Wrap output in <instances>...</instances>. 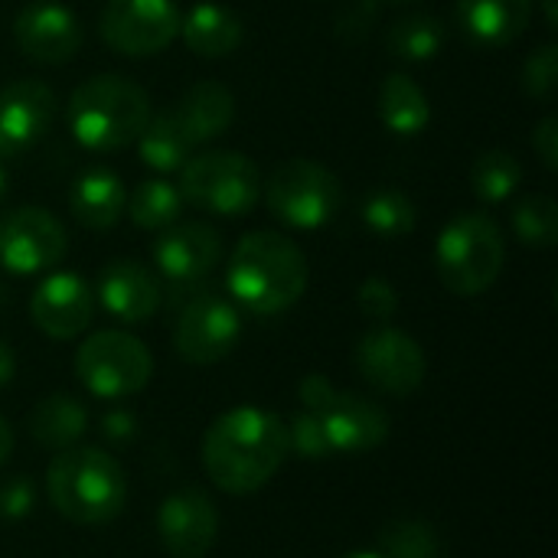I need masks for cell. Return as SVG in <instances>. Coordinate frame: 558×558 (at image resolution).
Listing matches in <instances>:
<instances>
[{
	"instance_id": "8",
	"label": "cell",
	"mask_w": 558,
	"mask_h": 558,
	"mask_svg": "<svg viewBox=\"0 0 558 558\" xmlns=\"http://www.w3.org/2000/svg\"><path fill=\"white\" fill-rule=\"evenodd\" d=\"M82 386L98 399H128L150 383V350L124 330H98L75 353Z\"/></svg>"
},
{
	"instance_id": "39",
	"label": "cell",
	"mask_w": 558,
	"mask_h": 558,
	"mask_svg": "<svg viewBox=\"0 0 558 558\" xmlns=\"http://www.w3.org/2000/svg\"><path fill=\"white\" fill-rule=\"evenodd\" d=\"M13 373H16V356H13V350L0 340V389L13 383Z\"/></svg>"
},
{
	"instance_id": "3",
	"label": "cell",
	"mask_w": 558,
	"mask_h": 558,
	"mask_svg": "<svg viewBox=\"0 0 558 558\" xmlns=\"http://www.w3.org/2000/svg\"><path fill=\"white\" fill-rule=\"evenodd\" d=\"M46 494L56 513L78 526L111 523L128 500L121 464L101 448L59 451L46 471Z\"/></svg>"
},
{
	"instance_id": "15",
	"label": "cell",
	"mask_w": 558,
	"mask_h": 558,
	"mask_svg": "<svg viewBox=\"0 0 558 558\" xmlns=\"http://www.w3.org/2000/svg\"><path fill=\"white\" fill-rule=\"evenodd\" d=\"M59 101L49 85L20 78L0 88V157H16L56 121Z\"/></svg>"
},
{
	"instance_id": "44",
	"label": "cell",
	"mask_w": 558,
	"mask_h": 558,
	"mask_svg": "<svg viewBox=\"0 0 558 558\" xmlns=\"http://www.w3.org/2000/svg\"><path fill=\"white\" fill-rule=\"evenodd\" d=\"M396 3H412V0H396Z\"/></svg>"
},
{
	"instance_id": "28",
	"label": "cell",
	"mask_w": 558,
	"mask_h": 558,
	"mask_svg": "<svg viewBox=\"0 0 558 558\" xmlns=\"http://www.w3.org/2000/svg\"><path fill=\"white\" fill-rule=\"evenodd\" d=\"M386 43H389V52L405 59V62H428L445 46V26H441L438 16L415 13V16H405V20L392 23Z\"/></svg>"
},
{
	"instance_id": "27",
	"label": "cell",
	"mask_w": 558,
	"mask_h": 558,
	"mask_svg": "<svg viewBox=\"0 0 558 558\" xmlns=\"http://www.w3.org/2000/svg\"><path fill=\"white\" fill-rule=\"evenodd\" d=\"M180 206H183L180 190L167 180H157V177L137 183L134 193L124 199L131 222L147 229V232H160V229L173 226V219L180 216Z\"/></svg>"
},
{
	"instance_id": "2",
	"label": "cell",
	"mask_w": 558,
	"mask_h": 558,
	"mask_svg": "<svg viewBox=\"0 0 558 558\" xmlns=\"http://www.w3.org/2000/svg\"><path fill=\"white\" fill-rule=\"evenodd\" d=\"M229 291L235 304L258 317L294 307L307 288V258L288 235L248 232L229 258Z\"/></svg>"
},
{
	"instance_id": "30",
	"label": "cell",
	"mask_w": 558,
	"mask_h": 558,
	"mask_svg": "<svg viewBox=\"0 0 558 558\" xmlns=\"http://www.w3.org/2000/svg\"><path fill=\"white\" fill-rule=\"evenodd\" d=\"M523 180V167L510 150H487L474 160L471 183L484 203H504Z\"/></svg>"
},
{
	"instance_id": "38",
	"label": "cell",
	"mask_w": 558,
	"mask_h": 558,
	"mask_svg": "<svg viewBox=\"0 0 558 558\" xmlns=\"http://www.w3.org/2000/svg\"><path fill=\"white\" fill-rule=\"evenodd\" d=\"M298 396H301V402H304V412H314V415H317V412L337 396V389L330 386L327 376H307V379L301 383Z\"/></svg>"
},
{
	"instance_id": "31",
	"label": "cell",
	"mask_w": 558,
	"mask_h": 558,
	"mask_svg": "<svg viewBox=\"0 0 558 558\" xmlns=\"http://www.w3.org/2000/svg\"><path fill=\"white\" fill-rule=\"evenodd\" d=\"M513 232L523 245L553 248L558 242V206L549 196H526L513 206Z\"/></svg>"
},
{
	"instance_id": "35",
	"label": "cell",
	"mask_w": 558,
	"mask_h": 558,
	"mask_svg": "<svg viewBox=\"0 0 558 558\" xmlns=\"http://www.w3.org/2000/svg\"><path fill=\"white\" fill-rule=\"evenodd\" d=\"M356 304H360L363 317H369L376 324H386L399 311V294H396L392 281H386V278H366L363 288H360V294H356Z\"/></svg>"
},
{
	"instance_id": "42",
	"label": "cell",
	"mask_w": 558,
	"mask_h": 558,
	"mask_svg": "<svg viewBox=\"0 0 558 558\" xmlns=\"http://www.w3.org/2000/svg\"><path fill=\"white\" fill-rule=\"evenodd\" d=\"M340 558H383L379 553H350V556H340Z\"/></svg>"
},
{
	"instance_id": "33",
	"label": "cell",
	"mask_w": 558,
	"mask_h": 558,
	"mask_svg": "<svg viewBox=\"0 0 558 558\" xmlns=\"http://www.w3.org/2000/svg\"><path fill=\"white\" fill-rule=\"evenodd\" d=\"M288 441H291V451H298L301 458L307 461H320L324 454H333L327 435H324V425L317 415L311 412H301L291 425H288Z\"/></svg>"
},
{
	"instance_id": "10",
	"label": "cell",
	"mask_w": 558,
	"mask_h": 558,
	"mask_svg": "<svg viewBox=\"0 0 558 558\" xmlns=\"http://www.w3.org/2000/svg\"><path fill=\"white\" fill-rule=\"evenodd\" d=\"M65 229L43 206H20L0 216V268L13 275H36L62 262Z\"/></svg>"
},
{
	"instance_id": "12",
	"label": "cell",
	"mask_w": 558,
	"mask_h": 558,
	"mask_svg": "<svg viewBox=\"0 0 558 558\" xmlns=\"http://www.w3.org/2000/svg\"><path fill=\"white\" fill-rule=\"evenodd\" d=\"M242 333L239 307L219 294H203L190 301L177 320L173 343L177 353L193 366H213L232 353Z\"/></svg>"
},
{
	"instance_id": "34",
	"label": "cell",
	"mask_w": 558,
	"mask_h": 558,
	"mask_svg": "<svg viewBox=\"0 0 558 558\" xmlns=\"http://www.w3.org/2000/svg\"><path fill=\"white\" fill-rule=\"evenodd\" d=\"M558 85V49L539 46L523 65V88L536 98H549Z\"/></svg>"
},
{
	"instance_id": "20",
	"label": "cell",
	"mask_w": 558,
	"mask_h": 558,
	"mask_svg": "<svg viewBox=\"0 0 558 558\" xmlns=\"http://www.w3.org/2000/svg\"><path fill=\"white\" fill-rule=\"evenodd\" d=\"M533 0H458L461 33L484 49L510 46L530 26Z\"/></svg>"
},
{
	"instance_id": "26",
	"label": "cell",
	"mask_w": 558,
	"mask_h": 558,
	"mask_svg": "<svg viewBox=\"0 0 558 558\" xmlns=\"http://www.w3.org/2000/svg\"><path fill=\"white\" fill-rule=\"evenodd\" d=\"M134 144H137V150H141V160H144L150 170H157V173H173V170H180V167L190 160V150H193V144H190V137L183 134V128H180L173 108L154 114V118L144 124V131H141V137H137Z\"/></svg>"
},
{
	"instance_id": "41",
	"label": "cell",
	"mask_w": 558,
	"mask_h": 558,
	"mask_svg": "<svg viewBox=\"0 0 558 558\" xmlns=\"http://www.w3.org/2000/svg\"><path fill=\"white\" fill-rule=\"evenodd\" d=\"M543 10H546V23L556 26V0H543Z\"/></svg>"
},
{
	"instance_id": "32",
	"label": "cell",
	"mask_w": 558,
	"mask_h": 558,
	"mask_svg": "<svg viewBox=\"0 0 558 558\" xmlns=\"http://www.w3.org/2000/svg\"><path fill=\"white\" fill-rule=\"evenodd\" d=\"M383 558H441V546L432 526L418 520H392L379 533Z\"/></svg>"
},
{
	"instance_id": "22",
	"label": "cell",
	"mask_w": 558,
	"mask_h": 558,
	"mask_svg": "<svg viewBox=\"0 0 558 558\" xmlns=\"http://www.w3.org/2000/svg\"><path fill=\"white\" fill-rule=\"evenodd\" d=\"M180 36L196 56L222 59L239 49L245 29H242V20L229 7L196 3L186 16H180Z\"/></svg>"
},
{
	"instance_id": "23",
	"label": "cell",
	"mask_w": 558,
	"mask_h": 558,
	"mask_svg": "<svg viewBox=\"0 0 558 558\" xmlns=\"http://www.w3.org/2000/svg\"><path fill=\"white\" fill-rule=\"evenodd\" d=\"M124 186L111 170H88L69 190L72 216L88 229H111L124 213Z\"/></svg>"
},
{
	"instance_id": "5",
	"label": "cell",
	"mask_w": 558,
	"mask_h": 558,
	"mask_svg": "<svg viewBox=\"0 0 558 558\" xmlns=\"http://www.w3.org/2000/svg\"><path fill=\"white\" fill-rule=\"evenodd\" d=\"M507 245L500 226L484 213H464L451 219L435 248L438 275L458 298H477L494 288L504 271Z\"/></svg>"
},
{
	"instance_id": "1",
	"label": "cell",
	"mask_w": 558,
	"mask_h": 558,
	"mask_svg": "<svg viewBox=\"0 0 558 558\" xmlns=\"http://www.w3.org/2000/svg\"><path fill=\"white\" fill-rule=\"evenodd\" d=\"M288 425L255 405L219 415L203 438V468L209 481L226 494L262 490L288 461Z\"/></svg>"
},
{
	"instance_id": "4",
	"label": "cell",
	"mask_w": 558,
	"mask_h": 558,
	"mask_svg": "<svg viewBox=\"0 0 558 558\" xmlns=\"http://www.w3.org/2000/svg\"><path fill=\"white\" fill-rule=\"evenodd\" d=\"M147 121L150 98L124 75H95L69 95V128L88 150H121L141 137Z\"/></svg>"
},
{
	"instance_id": "17",
	"label": "cell",
	"mask_w": 558,
	"mask_h": 558,
	"mask_svg": "<svg viewBox=\"0 0 558 558\" xmlns=\"http://www.w3.org/2000/svg\"><path fill=\"white\" fill-rule=\"evenodd\" d=\"M222 258V239L206 222H180L167 226L163 235L154 242L157 271L173 284H196L203 281Z\"/></svg>"
},
{
	"instance_id": "40",
	"label": "cell",
	"mask_w": 558,
	"mask_h": 558,
	"mask_svg": "<svg viewBox=\"0 0 558 558\" xmlns=\"http://www.w3.org/2000/svg\"><path fill=\"white\" fill-rule=\"evenodd\" d=\"M10 451H13V428H10V422L0 415V464H7Z\"/></svg>"
},
{
	"instance_id": "29",
	"label": "cell",
	"mask_w": 558,
	"mask_h": 558,
	"mask_svg": "<svg viewBox=\"0 0 558 558\" xmlns=\"http://www.w3.org/2000/svg\"><path fill=\"white\" fill-rule=\"evenodd\" d=\"M415 219H418L415 203L402 190H376L363 203V222H366V229L376 232V235H383V239L409 235L415 229Z\"/></svg>"
},
{
	"instance_id": "9",
	"label": "cell",
	"mask_w": 558,
	"mask_h": 558,
	"mask_svg": "<svg viewBox=\"0 0 558 558\" xmlns=\"http://www.w3.org/2000/svg\"><path fill=\"white\" fill-rule=\"evenodd\" d=\"M101 39L131 59L163 52L180 33V10L173 0H108L101 10Z\"/></svg>"
},
{
	"instance_id": "25",
	"label": "cell",
	"mask_w": 558,
	"mask_h": 558,
	"mask_svg": "<svg viewBox=\"0 0 558 558\" xmlns=\"http://www.w3.org/2000/svg\"><path fill=\"white\" fill-rule=\"evenodd\" d=\"M88 428V412L78 399L72 396H49L36 405V412L29 415V435L49 448V451H69L78 445V438Z\"/></svg>"
},
{
	"instance_id": "18",
	"label": "cell",
	"mask_w": 558,
	"mask_h": 558,
	"mask_svg": "<svg viewBox=\"0 0 558 558\" xmlns=\"http://www.w3.org/2000/svg\"><path fill=\"white\" fill-rule=\"evenodd\" d=\"M317 418L324 425L330 448L340 454H363V451L379 448L389 438V415L366 396L337 392L317 412Z\"/></svg>"
},
{
	"instance_id": "7",
	"label": "cell",
	"mask_w": 558,
	"mask_h": 558,
	"mask_svg": "<svg viewBox=\"0 0 558 558\" xmlns=\"http://www.w3.org/2000/svg\"><path fill=\"white\" fill-rule=\"evenodd\" d=\"M262 186L271 216L291 229H320L337 216L343 203L340 177L307 157L284 160Z\"/></svg>"
},
{
	"instance_id": "37",
	"label": "cell",
	"mask_w": 558,
	"mask_h": 558,
	"mask_svg": "<svg viewBox=\"0 0 558 558\" xmlns=\"http://www.w3.org/2000/svg\"><path fill=\"white\" fill-rule=\"evenodd\" d=\"M533 150L539 154V160L556 170L558 167V121L556 118H543L533 131Z\"/></svg>"
},
{
	"instance_id": "24",
	"label": "cell",
	"mask_w": 558,
	"mask_h": 558,
	"mask_svg": "<svg viewBox=\"0 0 558 558\" xmlns=\"http://www.w3.org/2000/svg\"><path fill=\"white\" fill-rule=\"evenodd\" d=\"M379 118L399 137H415L432 121V105L422 85L402 72H392L379 85Z\"/></svg>"
},
{
	"instance_id": "19",
	"label": "cell",
	"mask_w": 558,
	"mask_h": 558,
	"mask_svg": "<svg viewBox=\"0 0 558 558\" xmlns=\"http://www.w3.org/2000/svg\"><path fill=\"white\" fill-rule=\"evenodd\" d=\"M101 307L121 324H144L160 307V281L137 262L118 258L98 278Z\"/></svg>"
},
{
	"instance_id": "11",
	"label": "cell",
	"mask_w": 558,
	"mask_h": 558,
	"mask_svg": "<svg viewBox=\"0 0 558 558\" xmlns=\"http://www.w3.org/2000/svg\"><path fill=\"white\" fill-rule=\"evenodd\" d=\"M356 369L369 386L386 396H412L428 373L425 350L405 330L379 327L369 330L356 347Z\"/></svg>"
},
{
	"instance_id": "13",
	"label": "cell",
	"mask_w": 558,
	"mask_h": 558,
	"mask_svg": "<svg viewBox=\"0 0 558 558\" xmlns=\"http://www.w3.org/2000/svg\"><path fill=\"white\" fill-rule=\"evenodd\" d=\"M157 536L173 558H206L219 536V513L203 490L180 487L157 510Z\"/></svg>"
},
{
	"instance_id": "36",
	"label": "cell",
	"mask_w": 558,
	"mask_h": 558,
	"mask_svg": "<svg viewBox=\"0 0 558 558\" xmlns=\"http://www.w3.org/2000/svg\"><path fill=\"white\" fill-rule=\"evenodd\" d=\"M33 507V487L26 477L0 481V520H23Z\"/></svg>"
},
{
	"instance_id": "16",
	"label": "cell",
	"mask_w": 558,
	"mask_h": 558,
	"mask_svg": "<svg viewBox=\"0 0 558 558\" xmlns=\"http://www.w3.org/2000/svg\"><path fill=\"white\" fill-rule=\"evenodd\" d=\"M29 317L46 337L72 340V337L85 333L95 317L92 288L72 271L49 275L29 298Z\"/></svg>"
},
{
	"instance_id": "6",
	"label": "cell",
	"mask_w": 558,
	"mask_h": 558,
	"mask_svg": "<svg viewBox=\"0 0 558 558\" xmlns=\"http://www.w3.org/2000/svg\"><path fill=\"white\" fill-rule=\"evenodd\" d=\"M180 196L216 216H245L262 196L258 167L235 150H206L180 167Z\"/></svg>"
},
{
	"instance_id": "14",
	"label": "cell",
	"mask_w": 558,
	"mask_h": 558,
	"mask_svg": "<svg viewBox=\"0 0 558 558\" xmlns=\"http://www.w3.org/2000/svg\"><path fill=\"white\" fill-rule=\"evenodd\" d=\"M13 39L20 52L43 65L69 62L82 46V26L72 10L52 0H36L23 7L13 20Z\"/></svg>"
},
{
	"instance_id": "43",
	"label": "cell",
	"mask_w": 558,
	"mask_h": 558,
	"mask_svg": "<svg viewBox=\"0 0 558 558\" xmlns=\"http://www.w3.org/2000/svg\"><path fill=\"white\" fill-rule=\"evenodd\" d=\"M3 193H7V170L0 167V199H3Z\"/></svg>"
},
{
	"instance_id": "21",
	"label": "cell",
	"mask_w": 558,
	"mask_h": 558,
	"mask_svg": "<svg viewBox=\"0 0 558 558\" xmlns=\"http://www.w3.org/2000/svg\"><path fill=\"white\" fill-rule=\"evenodd\" d=\"M173 114L183 134L190 137V144L196 147L229 131L235 118V98L222 82H196L193 88L183 92Z\"/></svg>"
}]
</instances>
